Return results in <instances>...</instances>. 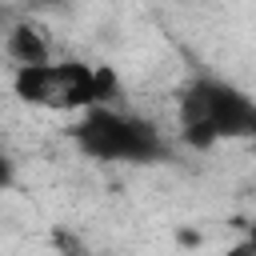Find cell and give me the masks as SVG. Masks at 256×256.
Wrapping results in <instances>:
<instances>
[{"instance_id":"8","label":"cell","mask_w":256,"mask_h":256,"mask_svg":"<svg viewBox=\"0 0 256 256\" xmlns=\"http://www.w3.org/2000/svg\"><path fill=\"white\" fill-rule=\"evenodd\" d=\"M32 4H64V0H32Z\"/></svg>"},{"instance_id":"6","label":"cell","mask_w":256,"mask_h":256,"mask_svg":"<svg viewBox=\"0 0 256 256\" xmlns=\"http://www.w3.org/2000/svg\"><path fill=\"white\" fill-rule=\"evenodd\" d=\"M12 180H16V168H12V160L0 152V192H4V188H12Z\"/></svg>"},{"instance_id":"7","label":"cell","mask_w":256,"mask_h":256,"mask_svg":"<svg viewBox=\"0 0 256 256\" xmlns=\"http://www.w3.org/2000/svg\"><path fill=\"white\" fill-rule=\"evenodd\" d=\"M228 256H252V240H244V244H240V248H232Z\"/></svg>"},{"instance_id":"5","label":"cell","mask_w":256,"mask_h":256,"mask_svg":"<svg viewBox=\"0 0 256 256\" xmlns=\"http://www.w3.org/2000/svg\"><path fill=\"white\" fill-rule=\"evenodd\" d=\"M52 244H56V256H96V252H88L72 232H64V228H56L52 232Z\"/></svg>"},{"instance_id":"3","label":"cell","mask_w":256,"mask_h":256,"mask_svg":"<svg viewBox=\"0 0 256 256\" xmlns=\"http://www.w3.org/2000/svg\"><path fill=\"white\" fill-rule=\"evenodd\" d=\"M72 144L104 164H156L168 160V140L160 128L136 112H116V108H88L80 124L72 128Z\"/></svg>"},{"instance_id":"1","label":"cell","mask_w":256,"mask_h":256,"mask_svg":"<svg viewBox=\"0 0 256 256\" xmlns=\"http://www.w3.org/2000/svg\"><path fill=\"white\" fill-rule=\"evenodd\" d=\"M180 136L192 148H212L220 140H244L256 132V104L248 92L220 76H196L184 84L180 104H176Z\"/></svg>"},{"instance_id":"4","label":"cell","mask_w":256,"mask_h":256,"mask_svg":"<svg viewBox=\"0 0 256 256\" xmlns=\"http://www.w3.org/2000/svg\"><path fill=\"white\" fill-rule=\"evenodd\" d=\"M8 56L16 60V68H24V64H44V60H48V40H44V32H40L36 24H28V20H16V24L8 28Z\"/></svg>"},{"instance_id":"2","label":"cell","mask_w":256,"mask_h":256,"mask_svg":"<svg viewBox=\"0 0 256 256\" xmlns=\"http://www.w3.org/2000/svg\"><path fill=\"white\" fill-rule=\"evenodd\" d=\"M12 92L44 112H88L116 96V72L84 60H44L16 68Z\"/></svg>"}]
</instances>
